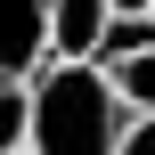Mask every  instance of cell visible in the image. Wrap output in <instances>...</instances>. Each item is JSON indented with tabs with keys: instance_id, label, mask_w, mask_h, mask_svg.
<instances>
[{
	"instance_id": "cell-1",
	"label": "cell",
	"mask_w": 155,
	"mask_h": 155,
	"mask_svg": "<svg viewBox=\"0 0 155 155\" xmlns=\"http://www.w3.org/2000/svg\"><path fill=\"white\" fill-rule=\"evenodd\" d=\"M131 106L114 98L106 65L90 57H49L33 74V139L25 155H123Z\"/></svg>"
},
{
	"instance_id": "cell-2",
	"label": "cell",
	"mask_w": 155,
	"mask_h": 155,
	"mask_svg": "<svg viewBox=\"0 0 155 155\" xmlns=\"http://www.w3.org/2000/svg\"><path fill=\"white\" fill-rule=\"evenodd\" d=\"M49 65V0H0V82H33Z\"/></svg>"
},
{
	"instance_id": "cell-3",
	"label": "cell",
	"mask_w": 155,
	"mask_h": 155,
	"mask_svg": "<svg viewBox=\"0 0 155 155\" xmlns=\"http://www.w3.org/2000/svg\"><path fill=\"white\" fill-rule=\"evenodd\" d=\"M106 16V0H49V57H98Z\"/></svg>"
},
{
	"instance_id": "cell-4",
	"label": "cell",
	"mask_w": 155,
	"mask_h": 155,
	"mask_svg": "<svg viewBox=\"0 0 155 155\" xmlns=\"http://www.w3.org/2000/svg\"><path fill=\"white\" fill-rule=\"evenodd\" d=\"M106 82H114V98L131 106V114H155V41L139 57H123V65H106Z\"/></svg>"
},
{
	"instance_id": "cell-5",
	"label": "cell",
	"mask_w": 155,
	"mask_h": 155,
	"mask_svg": "<svg viewBox=\"0 0 155 155\" xmlns=\"http://www.w3.org/2000/svg\"><path fill=\"white\" fill-rule=\"evenodd\" d=\"M33 139V82H0V155H25Z\"/></svg>"
},
{
	"instance_id": "cell-6",
	"label": "cell",
	"mask_w": 155,
	"mask_h": 155,
	"mask_svg": "<svg viewBox=\"0 0 155 155\" xmlns=\"http://www.w3.org/2000/svg\"><path fill=\"white\" fill-rule=\"evenodd\" d=\"M123 155H155V114H131V131H123Z\"/></svg>"
},
{
	"instance_id": "cell-7",
	"label": "cell",
	"mask_w": 155,
	"mask_h": 155,
	"mask_svg": "<svg viewBox=\"0 0 155 155\" xmlns=\"http://www.w3.org/2000/svg\"><path fill=\"white\" fill-rule=\"evenodd\" d=\"M106 8H147V0H106Z\"/></svg>"
},
{
	"instance_id": "cell-8",
	"label": "cell",
	"mask_w": 155,
	"mask_h": 155,
	"mask_svg": "<svg viewBox=\"0 0 155 155\" xmlns=\"http://www.w3.org/2000/svg\"><path fill=\"white\" fill-rule=\"evenodd\" d=\"M147 25H155V0H147Z\"/></svg>"
}]
</instances>
